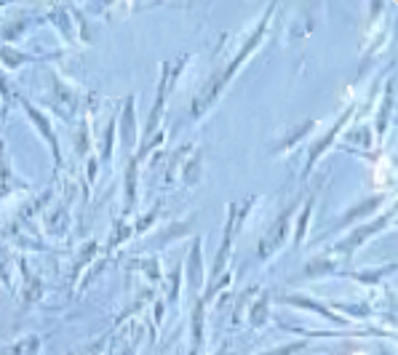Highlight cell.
<instances>
[{
  "label": "cell",
  "mask_w": 398,
  "mask_h": 355,
  "mask_svg": "<svg viewBox=\"0 0 398 355\" xmlns=\"http://www.w3.org/2000/svg\"><path fill=\"white\" fill-rule=\"evenodd\" d=\"M302 345H294V347H281V350H275V353H265V355H291V353H297Z\"/></svg>",
  "instance_id": "cell-1"
}]
</instances>
